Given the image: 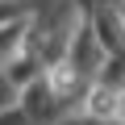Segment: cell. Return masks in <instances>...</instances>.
I'll return each instance as SVG.
<instances>
[{
	"instance_id": "obj_1",
	"label": "cell",
	"mask_w": 125,
	"mask_h": 125,
	"mask_svg": "<svg viewBox=\"0 0 125 125\" xmlns=\"http://www.w3.org/2000/svg\"><path fill=\"white\" fill-rule=\"evenodd\" d=\"M79 17H92V13H104V9H121V0H71Z\"/></svg>"
}]
</instances>
